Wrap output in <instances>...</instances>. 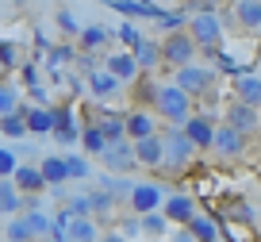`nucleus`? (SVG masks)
Listing matches in <instances>:
<instances>
[{"instance_id":"obj_5","label":"nucleus","mask_w":261,"mask_h":242,"mask_svg":"<svg viewBox=\"0 0 261 242\" xmlns=\"http://www.w3.org/2000/svg\"><path fill=\"white\" fill-rule=\"evenodd\" d=\"M180 85V89L188 92V96H200V92H212L215 89V69L212 65H196V62H188V65H180L177 69V77H173Z\"/></svg>"},{"instance_id":"obj_13","label":"nucleus","mask_w":261,"mask_h":242,"mask_svg":"<svg viewBox=\"0 0 261 242\" xmlns=\"http://www.w3.org/2000/svg\"><path fill=\"white\" fill-rule=\"evenodd\" d=\"M123 119H127V138H130V142L158 135V115H154V112H146V108H135V112L123 115Z\"/></svg>"},{"instance_id":"obj_50","label":"nucleus","mask_w":261,"mask_h":242,"mask_svg":"<svg viewBox=\"0 0 261 242\" xmlns=\"http://www.w3.org/2000/svg\"><path fill=\"white\" fill-rule=\"evenodd\" d=\"M257 73H261V54H257Z\"/></svg>"},{"instance_id":"obj_37","label":"nucleus","mask_w":261,"mask_h":242,"mask_svg":"<svg viewBox=\"0 0 261 242\" xmlns=\"http://www.w3.org/2000/svg\"><path fill=\"white\" fill-rule=\"evenodd\" d=\"M65 208L73 211V215H92V196L89 192H81V196H69V204Z\"/></svg>"},{"instance_id":"obj_38","label":"nucleus","mask_w":261,"mask_h":242,"mask_svg":"<svg viewBox=\"0 0 261 242\" xmlns=\"http://www.w3.org/2000/svg\"><path fill=\"white\" fill-rule=\"evenodd\" d=\"M0 69H16V42H0Z\"/></svg>"},{"instance_id":"obj_48","label":"nucleus","mask_w":261,"mask_h":242,"mask_svg":"<svg viewBox=\"0 0 261 242\" xmlns=\"http://www.w3.org/2000/svg\"><path fill=\"white\" fill-rule=\"evenodd\" d=\"M219 4H227V0H200V8H219Z\"/></svg>"},{"instance_id":"obj_14","label":"nucleus","mask_w":261,"mask_h":242,"mask_svg":"<svg viewBox=\"0 0 261 242\" xmlns=\"http://www.w3.org/2000/svg\"><path fill=\"white\" fill-rule=\"evenodd\" d=\"M23 115H27V131H35V135H54V127H58V108L35 104V108H23Z\"/></svg>"},{"instance_id":"obj_16","label":"nucleus","mask_w":261,"mask_h":242,"mask_svg":"<svg viewBox=\"0 0 261 242\" xmlns=\"http://www.w3.org/2000/svg\"><path fill=\"white\" fill-rule=\"evenodd\" d=\"M23 208H27V196L16 188V181H12V177H4V181H0V215L12 219V215H19Z\"/></svg>"},{"instance_id":"obj_15","label":"nucleus","mask_w":261,"mask_h":242,"mask_svg":"<svg viewBox=\"0 0 261 242\" xmlns=\"http://www.w3.org/2000/svg\"><path fill=\"white\" fill-rule=\"evenodd\" d=\"M234 4V23L242 31H261V0H230Z\"/></svg>"},{"instance_id":"obj_41","label":"nucleus","mask_w":261,"mask_h":242,"mask_svg":"<svg viewBox=\"0 0 261 242\" xmlns=\"http://www.w3.org/2000/svg\"><path fill=\"white\" fill-rule=\"evenodd\" d=\"M12 173H16V154H12V150H0V181L12 177Z\"/></svg>"},{"instance_id":"obj_46","label":"nucleus","mask_w":261,"mask_h":242,"mask_svg":"<svg viewBox=\"0 0 261 242\" xmlns=\"http://www.w3.org/2000/svg\"><path fill=\"white\" fill-rule=\"evenodd\" d=\"M31 100H35V104H42V100H46V89H42V85H31Z\"/></svg>"},{"instance_id":"obj_39","label":"nucleus","mask_w":261,"mask_h":242,"mask_svg":"<svg viewBox=\"0 0 261 242\" xmlns=\"http://www.w3.org/2000/svg\"><path fill=\"white\" fill-rule=\"evenodd\" d=\"M69 58H77V50L73 46H54V50H50V69H58V65H62V62H69Z\"/></svg>"},{"instance_id":"obj_40","label":"nucleus","mask_w":261,"mask_h":242,"mask_svg":"<svg viewBox=\"0 0 261 242\" xmlns=\"http://www.w3.org/2000/svg\"><path fill=\"white\" fill-rule=\"evenodd\" d=\"M16 112V89L12 85H0V115Z\"/></svg>"},{"instance_id":"obj_27","label":"nucleus","mask_w":261,"mask_h":242,"mask_svg":"<svg viewBox=\"0 0 261 242\" xmlns=\"http://www.w3.org/2000/svg\"><path fill=\"white\" fill-rule=\"evenodd\" d=\"M154 23L162 27L165 35H169V31H185V27H188V8H173V12L162 8V16H158Z\"/></svg>"},{"instance_id":"obj_21","label":"nucleus","mask_w":261,"mask_h":242,"mask_svg":"<svg viewBox=\"0 0 261 242\" xmlns=\"http://www.w3.org/2000/svg\"><path fill=\"white\" fill-rule=\"evenodd\" d=\"M104 69H112L115 73V77H119L123 81V85H127V81H135V77H139V62H135V54H130V50H127V54H108V65H104Z\"/></svg>"},{"instance_id":"obj_34","label":"nucleus","mask_w":261,"mask_h":242,"mask_svg":"<svg viewBox=\"0 0 261 242\" xmlns=\"http://www.w3.org/2000/svg\"><path fill=\"white\" fill-rule=\"evenodd\" d=\"M92 196V219H100L108 211V215H112V208H115V196L108 192V188H96V192H89Z\"/></svg>"},{"instance_id":"obj_2","label":"nucleus","mask_w":261,"mask_h":242,"mask_svg":"<svg viewBox=\"0 0 261 242\" xmlns=\"http://www.w3.org/2000/svg\"><path fill=\"white\" fill-rule=\"evenodd\" d=\"M188 35L196 39L200 54H204V50H219V42H223L219 8H196V12H188Z\"/></svg>"},{"instance_id":"obj_12","label":"nucleus","mask_w":261,"mask_h":242,"mask_svg":"<svg viewBox=\"0 0 261 242\" xmlns=\"http://www.w3.org/2000/svg\"><path fill=\"white\" fill-rule=\"evenodd\" d=\"M162 161H165L162 135H150V138H139V142H135V165H142V170H162Z\"/></svg>"},{"instance_id":"obj_6","label":"nucleus","mask_w":261,"mask_h":242,"mask_svg":"<svg viewBox=\"0 0 261 242\" xmlns=\"http://www.w3.org/2000/svg\"><path fill=\"white\" fill-rule=\"evenodd\" d=\"M165 185H158V181H135V188H130V208H135V215H146V211H162L165 204Z\"/></svg>"},{"instance_id":"obj_7","label":"nucleus","mask_w":261,"mask_h":242,"mask_svg":"<svg viewBox=\"0 0 261 242\" xmlns=\"http://www.w3.org/2000/svg\"><path fill=\"white\" fill-rule=\"evenodd\" d=\"M223 123H230L234 131H242V135L250 138V135H257V131H261V108L242 104V100H230V104H227V115H223Z\"/></svg>"},{"instance_id":"obj_33","label":"nucleus","mask_w":261,"mask_h":242,"mask_svg":"<svg viewBox=\"0 0 261 242\" xmlns=\"http://www.w3.org/2000/svg\"><path fill=\"white\" fill-rule=\"evenodd\" d=\"M27 223H31L35 238H46V234H54V215H46V211H27Z\"/></svg>"},{"instance_id":"obj_22","label":"nucleus","mask_w":261,"mask_h":242,"mask_svg":"<svg viewBox=\"0 0 261 242\" xmlns=\"http://www.w3.org/2000/svg\"><path fill=\"white\" fill-rule=\"evenodd\" d=\"M89 89H92V96H112V92L123 89V81L115 77L112 69H92L89 73Z\"/></svg>"},{"instance_id":"obj_31","label":"nucleus","mask_w":261,"mask_h":242,"mask_svg":"<svg viewBox=\"0 0 261 242\" xmlns=\"http://www.w3.org/2000/svg\"><path fill=\"white\" fill-rule=\"evenodd\" d=\"M81 146L100 158V154L108 150V138H104V131H100V127H81Z\"/></svg>"},{"instance_id":"obj_10","label":"nucleus","mask_w":261,"mask_h":242,"mask_svg":"<svg viewBox=\"0 0 261 242\" xmlns=\"http://www.w3.org/2000/svg\"><path fill=\"white\" fill-rule=\"evenodd\" d=\"M108 165V173H130L135 170V142L130 138H119V142H108V150L100 154Z\"/></svg>"},{"instance_id":"obj_47","label":"nucleus","mask_w":261,"mask_h":242,"mask_svg":"<svg viewBox=\"0 0 261 242\" xmlns=\"http://www.w3.org/2000/svg\"><path fill=\"white\" fill-rule=\"evenodd\" d=\"M100 242H127L123 234H100Z\"/></svg>"},{"instance_id":"obj_3","label":"nucleus","mask_w":261,"mask_h":242,"mask_svg":"<svg viewBox=\"0 0 261 242\" xmlns=\"http://www.w3.org/2000/svg\"><path fill=\"white\" fill-rule=\"evenodd\" d=\"M162 142H165V161H162V170H165V173L188 170V161L196 158V146L188 142L185 127H173V123H169V131L162 135Z\"/></svg>"},{"instance_id":"obj_23","label":"nucleus","mask_w":261,"mask_h":242,"mask_svg":"<svg viewBox=\"0 0 261 242\" xmlns=\"http://www.w3.org/2000/svg\"><path fill=\"white\" fill-rule=\"evenodd\" d=\"M185 227L196 234V242H219V223H215V215H200V211H196Z\"/></svg>"},{"instance_id":"obj_24","label":"nucleus","mask_w":261,"mask_h":242,"mask_svg":"<svg viewBox=\"0 0 261 242\" xmlns=\"http://www.w3.org/2000/svg\"><path fill=\"white\" fill-rule=\"evenodd\" d=\"M42 177H46V188H62L65 181H69V170H65V158H46L39 165Z\"/></svg>"},{"instance_id":"obj_29","label":"nucleus","mask_w":261,"mask_h":242,"mask_svg":"<svg viewBox=\"0 0 261 242\" xmlns=\"http://www.w3.org/2000/svg\"><path fill=\"white\" fill-rule=\"evenodd\" d=\"M96 127L104 131L108 142H119V138H127V119H123V115H104Z\"/></svg>"},{"instance_id":"obj_11","label":"nucleus","mask_w":261,"mask_h":242,"mask_svg":"<svg viewBox=\"0 0 261 242\" xmlns=\"http://www.w3.org/2000/svg\"><path fill=\"white\" fill-rule=\"evenodd\" d=\"M162 215L169 219L173 227H185L188 219L196 215V200L188 192H169V196H165V204H162Z\"/></svg>"},{"instance_id":"obj_25","label":"nucleus","mask_w":261,"mask_h":242,"mask_svg":"<svg viewBox=\"0 0 261 242\" xmlns=\"http://www.w3.org/2000/svg\"><path fill=\"white\" fill-rule=\"evenodd\" d=\"M108 42H112V31H108V27H85L81 39H77V46H81L85 54H92V50L108 46Z\"/></svg>"},{"instance_id":"obj_18","label":"nucleus","mask_w":261,"mask_h":242,"mask_svg":"<svg viewBox=\"0 0 261 242\" xmlns=\"http://www.w3.org/2000/svg\"><path fill=\"white\" fill-rule=\"evenodd\" d=\"M65 238L69 242H100V227L92 215H73L65 227Z\"/></svg>"},{"instance_id":"obj_52","label":"nucleus","mask_w":261,"mask_h":242,"mask_svg":"<svg viewBox=\"0 0 261 242\" xmlns=\"http://www.w3.org/2000/svg\"><path fill=\"white\" fill-rule=\"evenodd\" d=\"M257 35H261V31H257Z\"/></svg>"},{"instance_id":"obj_9","label":"nucleus","mask_w":261,"mask_h":242,"mask_svg":"<svg viewBox=\"0 0 261 242\" xmlns=\"http://www.w3.org/2000/svg\"><path fill=\"white\" fill-rule=\"evenodd\" d=\"M212 154L215 158H242L246 154V135L242 131H234L230 127V123H219V127H215V142H212Z\"/></svg>"},{"instance_id":"obj_35","label":"nucleus","mask_w":261,"mask_h":242,"mask_svg":"<svg viewBox=\"0 0 261 242\" xmlns=\"http://www.w3.org/2000/svg\"><path fill=\"white\" fill-rule=\"evenodd\" d=\"M115 35H119V39L127 42V46H139V42L146 39V35L139 31V23H135V19H123V23H119V31H115Z\"/></svg>"},{"instance_id":"obj_45","label":"nucleus","mask_w":261,"mask_h":242,"mask_svg":"<svg viewBox=\"0 0 261 242\" xmlns=\"http://www.w3.org/2000/svg\"><path fill=\"white\" fill-rule=\"evenodd\" d=\"M23 81H27V85H39V65H23Z\"/></svg>"},{"instance_id":"obj_49","label":"nucleus","mask_w":261,"mask_h":242,"mask_svg":"<svg viewBox=\"0 0 261 242\" xmlns=\"http://www.w3.org/2000/svg\"><path fill=\"white\" fill-rule=\"evenodd\" d=\"M35 242H62V238H54V234H46V238H35Z\"/></svg>"},{"instance_id":"obj_20","label":"nucleus","mask_w":261,"mask_h":242,"mask_svg":"<svg viewBox=\"0 0 261 242\" xmlns=\"http://www.w3.org/2000/svg\"><path fill=\"white\" fill-rule=\"evenodd\" d=\"M234 100L261 108V73H246V77H234Z\"/></svg>"},{"instance_id":"obj_1","label":"nucleus","mask_w":261,"mask_h":242,"mask_svg":"<svg viewBox=\"0 0 261 242\" xmlns=\"http://www.w3.org/2000/svg\"><path fill=\"white\" fill-rule=\"evenodd\" d=\"M154 115L165 119V123H173V127H180V123L192 115V96L180 89L177 81H158V89H154Z\"/></svg>"},{"instance_id":"obj_51","label":"nucleus","mask_w":261,"mask_h":242,"mask_svg":"<svg viewBox=\"0 0 261 242\" xmlns=\"http://www.w3.org/2000/svg\"><path fill=\"white\" fill-rule=\"evenodd\" d=\"M219 242H227V238H219Z\"/></svg>"},{"instance_id":"obj_44","label":"nucleus","mask_w":261,"mask_h":242,"mask_svg":"<svg viewBox=\"0 0 261 242\" xmlns=\"http://www.w3.org/2000/svg\"><path fill=\"white\" fill-rule=\"evenodd\" d=\"M58 23H62V27H65L69 35H77V19L69 16V12H62V16H58Z\"/></svg>"},{"instance_id":"obj_19","label":"nucleus","mask_w":261,"mask_h":242,"mask_svg":"<svg viewBox=\"0 0 261 242\" xmlns=\"http://www.w3.org/2000/svg\"><path fill=\"white\" fill-rule=\"evenodd\" d=\"M130 54H135V62H139V69H142V73H154L158 65H162V42L142 39L139 46H130Z\"/></svg>"},{"instance_id":"obj_36","label":"nucleus","mask_w":261,"mask_h":242,"mask_svg":"<svg viewBox=\"0 0 261 242\" xmlns=\"http://www.w3.org/2000/svg\"><path fill=\"white\" fill-rule=\"evenodd\" d=\"M65 170H69V181H85L89 177V161L77 158V154H65Z\"/></svg>"},{"instance_id":"obj_17","label":"nucleus","mask_w":261,"mask_h":242,"mask_svg":"<svg viewBox=\"0 0 261 242\" xmlns=\"http://www.w3.org/2000/svg\"><path fill=\"white\" fill-rule=\"evenodd\" d=\"M12 181H16V188L23 196H39L42 188H46V177H42V170H35V165H16Z\"/></svg>"},{"instance_id":"obj_28","label":"nucleus","mask_w":261,"mask_h":242,"mask_svg":"<svg viewBox=\"0 0 261 242\" xmlns=\"http://www.w3.org/2000/svg\"><path fill=\"white\" fill-rule=\"evenodd\" d=\"M4 234H8V242H35V231H31V223H27V215H12L8 227H4Z\"/></svg>"},{"instance_id":"obj_43","label":"nucleus","mask_w":261,"mask_h":242,"mask_svg":"<svg viewBox=\"0 0 261 242\" xmlns=\"http://www.w3.org/2000/svg\"><path fill=\"white\" fill-rule=\"evenodd\" d=\"M169 242H196V234L188 231V227H177V231H173V238Z\"/></svg>"},{"instance_id":"obj_42","label":"nucleus","mask_w":261,"mask_h":242,"mask_svg":"<svg viewBox=\"0 0 261 242\" xmlns=\"http://www.w3.org/2000/svg\"><path fill=\"white\" fill-rule=\"evenodd\" d=\"M230 215H234L238 223H253V215H257V211H253L250 204H230Z\"/></svg>"},{"instance_id":"obj_8","label":"nucleus","mask_w":261,"mask_h":242,"mask_svg":"<svg viewBox=\"0 0 261 242\" xmlns=\"http://www.w3.org/2000/svg\"><path fill=\"white\" fill-rule=\"evenodd\" d=\"M180 127H185L188 142H192L196 150H212V142H215V127H219V123H212V115H207V112H192L185 123H180Z\"/></svg>"},{"instance_id":"obj_30","label":"nucleus","mask_w":261,"mask_h":242,"mask_svg":"<svg viewBox=\"0 0 261 242\" xmlns=\"http://www.w3.org/2000/svg\"><path fill=\"white\" fill-rule=\"evenodd\" d=\"M100 188H108V192L119 200V196H130V188H135V181H127L123 173H104L100 177Z\"/></svg>"},{"instance_id":"obj_26","label":"nucleus","mask_w":261,"mask_h":242,"mask_svg":"<svg viewBox=\"0 0 261 242\" xmlns=\"http://www.w3.org/2000/svg\"><path fill=\"white\" fill-rule=\"evenodd\" d=\"M0 131L8 138H23L27 135V115H23V108H16V112H8V115H0Z\"/></svg>"},{"instance_id":"obj_4","label":"nucleus","mask_w":261,"mask_h":242,"mask_svg":"<svg viewBox=\"0 0 261 242\" xmlns=\"http://www.w3.org/2000/svg\"><path fill=\"white\" fill-rule=\"evenodd\" d=\"M196 54H200V46H196V39L185 31H169L162 39V65H169V69H180V65L196 62Z\"/></svg>"},{"instance_id":"obj_32","label":"nucleus","mask_w":261,"mask_h":242,"mask_svg":"<svg viewBox=\"0 0 261 242\" xmlns=\"http://www.w3.org/2000/svg\"><path fill=\"white\" fill-rule=\"evenodd\" d=\"M139 223H142V234H150V238L169 231V219H165L162 211H146V215H139Z\"/></svg>"}]
</instances>
